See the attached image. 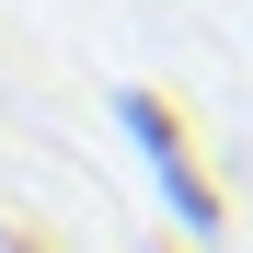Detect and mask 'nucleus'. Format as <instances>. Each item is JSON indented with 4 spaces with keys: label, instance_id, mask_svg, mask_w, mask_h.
Listing matches in <instances>:
<instances>
[{
    "label": "nucleus",
    "instance_id": "1",
    "mask_svg": "<svg viewBox=\"0 0 253 253\" xmlns=\"http://www.w3.org/2000/svg\"><path fill=\"white\" fill-rule=\"evenodd\" d=\"M115 115H126V138L150 150L161 196H173V230H184V242H219V219H230V207H219V184H207V161H196V138H184V115L161 104V92H138V81L115 92Z\"/></svg>",
    "mask_w": 253,
    "mask_h": 253
},
{
    "label": "nucleus",
    "instance_id": "2",
    "mask_svg": "<svg viewBox=\"0 0 253 253\" xmlns=\"http://www.w3.org/2000/svg\"><path fill=\"white\" fill-rule=\"evenodd\" d=\"M0 253H46V242H35V230H0Z\"/></svg>",
    "mask_w": 253,
    "mask_h": 253
},
{
    "label": "nucleus",
    "instance_id": "3",
    "mask_svg": "<svg viewBox=\"0 0 253 253\" xmlns=\"http://www.w3.org/2000/svg\"><path fill=\"white\" fill-rule=\"evenodd\" d=\"M161 253H173V242H161Z\"/></svg>",
    "mask_w": 253,
    "mask_h": 253
}]
</instances>
